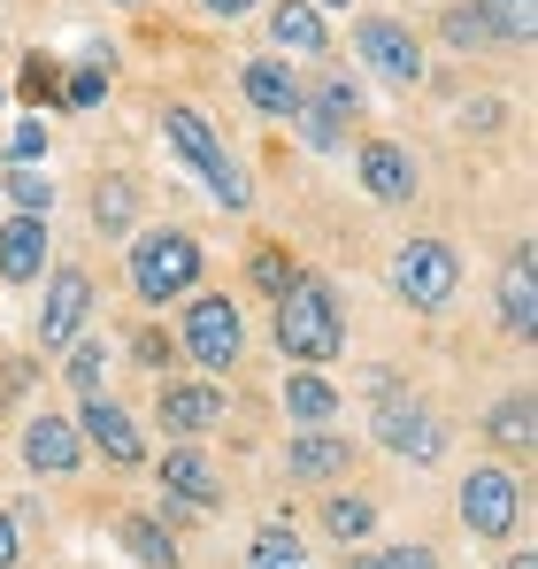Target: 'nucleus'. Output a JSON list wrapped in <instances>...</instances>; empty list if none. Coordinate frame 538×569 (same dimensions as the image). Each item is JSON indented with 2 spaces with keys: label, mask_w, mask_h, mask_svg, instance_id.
<instances>
[{
  "label": "nucleus",
  "mask_w": 538,
  "mask_h": 569,
  "mask_svg": "<svg viewBox=\"0 0 538 569\" xmlns=\"http://www.w3.org/2000/svg\"><path fill=\"white\" fill-rule=\"evenodd\" d=\"M485 431H492V447H508V455H531V392H508V400L485 416Z\"/></svg>",
  "instance_id": "nucleus-22"
},
{
  "label": "nucleus",
  "mask_w": 538,
  "mask_h": 569,
  "mask_svg": "<svg viewBox=\"0 0 538 569\" xmlns=\"http://www.w3.org/2000/svg\"><path fill=\"white\" fill-rule=\"evenodd\" d=\"M70 100L92 108V100H100V70H78V78H70Z\"/></svg>",
  "instance_id": "nucleus-35"
},
{
  "label": "nucleus",
  "mask_w": 538,
  "mask_h": 569,
  "mask_svg": "<svg viewBox=\"0 0 538 569\" xmlns=\"http://www.w3.org/2000/svg\"><path fill=\"white\" fill-rule=\"evenodd\" d=\"M477 23H485V39H531L538 31V0H485Z\"/></svg>",
  "instance_id": "nucleus-23"
},
{
  "label": "nucleus",
  "mask_w": 538,
  "mask_h": 569,
  "mask_svg": "<svg viewBox=\"0 0 538 569\" xmlns=\"http://www.w3.org/2000/svg\"><path fill=\"white\" fill-rule=\"evenodd\" d=\"M0 569H16V516L0 508Z\"/></svg>",
  "instance_id": "nucleus-36"
},
{
  "label": "nucleus",
  "mask_w": 538,
  "mask_h": 569,
  "mask_svg": "<svg viewBox=\"0 0 538 569\" xmlns=\"http://www.w3.org/2000/svg\"><path fill=\"white\" fill-rule=\"evenodd\" d=\"M78 431H86V439L100 447V455H108V462H116V470H139V462H147V447H139V423H131L116 400H86V423H78Z\"/></svg>",
  "instance_id": "nucleus-12"
},
{
  "label": "nucleus",
  "mask_w": 538,
  "mask_h": 569,
  "mask_svg": "<svg viewBox=\"0 0 538 569\" xmlns=\"http://www.w3.org/2000/svg\"><path fill=\"white\" fill-rule=\"evenodd\" d=\"M269 39H277L285 54H323V47H331V31H323V16H316L308 0H285V8L269 16Z\"/></svg>",
  "instance_id": "nucleus-19"
},
{
  "label": "nucleus",
  "mask_w": 538,
  "mask_h": 569,
  "mask_svg": "<svg viewBox=\"0 0 538 569\" xmlns=\"http://www.w3.org/2000/svg\"><path fill=\"white\" fill-rule=\"evenodd\" d=\"M239 86H247V100H255V108H262V116H292V108H300V78H292V70H285V62H277V54H262V62H247V70H239Z\"/></svg>",
  "instance_id": "nucleus-16"
},
{
  "label": "nucleus",
  "mask_w": 538,
  "mask_h": 569,
  "mask_svg": "<svg viewBox=\"0 0 538 569\" xmlns=\"http://www.w3.org/2000/svg\"><path fill=\"white\" fill-rule=\"evenodd\" d=\"M323 531L347 539V547L369 539V531H377V500H369V492H331V500H323Z\"/></svg>",
  "instance_id": "nucleus-20"
},
{
  "label": "nucleus",
  "mask_w": 538,
  "mask_h": 569,
  "mask_svg": "<svg viewBox=\"0 0 538 569\" xmlns=\"http://www.w3.org/2000/svg\"><path fill=\"white\" fill-rule=\"evenodd\" d=\"M192 278H200V239L178 231V223H170V231H147V239L131 247V292H139V300L162 308V300H178Z\"/></svg>",
  "instance_id": "nucleus-3"
},
{
  "label": "nucleus",
  "mask_w": 538,
  "mask_h": 569,
  "mask_svg": "<svg viewBox=\"0 0 538 569\" xmlns=\"http://www.w3.org/2000/svg\"><path fill=\"white\" fill-rule=\"evenodd\" d=\"M100 378H108V347H70V385L86 392V400H100Z\"/></svg>",
  "instance_id": "nucleus-28"
},
{
  "label": "nucleus",
  "mask_w": 538,
  "mask_h": 569,
  "mask_svg": "<svg viewBox=\"0 0 538 569\" xmlns=\"http://www.w3.org/2000/svg\"><path fill=\"white\" fill-rule=\"evenodd\" d=\"M447 39H461V47H477V39H485V23H477V8H454Z\"/></svg>",
  "instance_id": "nucleus-34"
},
{
  "label": "nucleus",
  "mask_w": 538,
  "mask_h": 569,
  "mask_svg": "<svg viewBox=\"0 0 538 569\" xmlns=\"http://www.w3.org/2000/svg\"><path fill=\"white\" fill-rule=\"evenodd\" d=\"M47 270V223L39 216H16V223H0V278L23 284Z\"/></svg>",
  "instance_id": "nucleus-15"
},
{
  "label": "nucleus",
  "mask_w": 538,
  "mask_h": 569,
  "mask_svg": "<svg viewBox=\"0 0 538 569\" xmlns=\"http://www.w3.org/2000/svg\"><path fill=\"white\" fill-rule=\"evenodd\" d=\"M385 569H439V555L431 547H392V555H377Z\"/></svg>",
  "instance_id": "nucleus-33"
},
{
  "label": "nucleus",
  "mask_w": 538,
  "mask_h": 569,
  "mask_svg": "<svg viewBox=\"0 0 538 569\" xmlns=\"http://www.w3.org/2000/svg\"><path fill=\"white\" fill-rule=\"evenodd\" d=\"M162 139H170L185 162L200 170V186L216 192V208H231V216L247 208V170L223 154V139L208 131V116H192V108H170V116H162Z\"/></svg>",
  "instance_id": "nucleus-2"
},
{
  "label": "nucleus",
  "mask_w": 538,
  "mask_h": 569,
  "mask_svg": "<svg viewBox=\"0 0 538 569\" xmlns=\"http://www.w3.org/2000/svg\"><path fill=\"white\" fill-rule=\"evenodd\" d=\"M255 0H208V16H247Z\"/></svg>",
  "instance_id": "nucleus-37"
},
{
  "label": "nucleus",
  "mask_w": 538,
  "mask_h": 569,
  "mask_svg": "<svg viewBox=\"0 0 538 569\" xmlns=\"http://www.w3.org/2000/svg\"><path fill=\"white\" fill-rule=\"evenodd\" d=\"M162 485H170V516L178 508H216V477H208V462H200V447H170L162 455Z\"/></svg>",
  "instance_id": "nucleus-14"
},
{
  "label": "nucleus",
  "mask_w": 538,
  "mask_h": 569,
  "mask_svg": "<svg viewBox=\"0 0 538 569\" xmlns=\"http://www.w3.org/2000/svg\"><path fill=\"white\" fill-rule=\"evenodd\" d=\"M185 347H192V362L200 370H239V355H247V323H239V308L231 300H192L185 308Z\"/></svg>",
  "instance_id": "nucleus-6"
},
{
  "label": "nucleus",
  "mask_w": 538,
  "mask_h": 569,
  "mask_svg": "<svg viewBox=\"0 0 538 569\" xmlns=\"http://www.w3.org/2000/svg\"><path fill=\"white\" fill-rule=\"evenodd\" d=\"M500 316H508L516 339H531V331H538V262H531V247H516L508 270H500Z\"/></svg>",
  "instance_id": "nucleus-13"
},
{
  "label": "nucleus",
  "mask_w": 538,
  "mask_h": 569,
  "mask_svg": "<svg viewBox=\"0 0 538 569\" xmlns=\"http://www.w3.org/2000/svg\"><path fill=\"white\" fill-rule=\"evenodd\" d=\"M277 347H285L300 370H316V362H331V355L347 347L339 300H331V284H323V278H300L285 300H277Z\"/></svg>",
  "instance_id": "nucleus-1"
},
{
  "label": "nucleus",
  "mask_w": 538,
  "mask_h": 569,
  "mask_svg": "<svg viewBox=\"0 0 538 569\" xmlns=\"http://www.w3.org/2000/svg\"><path fill=\"white\" fill-rule=\"evenodd\" d=\"M331 408H339V392L316 378V370H292V378H285V416H292V423H323Z\"/></svg>",
  "instance_id": "nucleus-21"
},
{
  "label": "nucleus",
  "mask_w": 538,
  "mask_h": 569,
  "mask_svg": "<svg viewBox=\"0 0 538 569\" xmlns=\"http://www.w3.org/2000/svg\"><path fill=\"white\" fill-rule=\"evenodd\" d=\"M347 569H385V562H377V555H355V562H347Z\"/></svg>",
  "instance_id": "nucleus-38"
},
{
  "label": "nucleus",
  "mask_w": 538,
  "mask_h": 569,
  "mask_svg": "<svg viewBox=\"0 0 538 569\" xmlns=\"http://www.w3.org/2000/svg\"><path fill=\"white\" fill-rule=\"evenodd\" d=\"M123 547H131L147 569H178V539H170L162 523H147V516H131V523H123Z\"/></svg>",
  "instance_id": "nucleus-24"
},
{
  "label": "nucleus",
  "mask_w": 538,
  "mask_h": 569,
  "mask_svg": "<svg viewBox=\"0 0 538 569\" xmlns=\"http://www.w3.org/2000/svg\"><path fill=\"white\" fill-rule=\"evenodd\" d=\"M123 8H131V0H123Z\"/></svg>",
  "instance_id": "nucleus-40"
},
{
  "label": "nucleus",
  "mask_w": 538,
  "mask_h": 569,
  "mask_svg": "<svg viewBox=\"0 0 538 569\" xmlns=\"http://www.w3.org/2000/svg\"><path fill=\"white\" fill-rule=\"evenodd\" d=\"M86 316H92V284H86V270H54L47 300H39V339H47V347H78Z\"/></svg>",
  "instance_id": "nucleus-8"
},
{
  "label": "nucleus",
  "mask_w": 538,
  "mask_h": 569,
  "mask_svg": "<svg viewBox=\"0 0 538 569\" xmlns=\"http://www.w3.org/2000/svg\"><path fill=\"white\" fill-rule=\"evenodd\" d=\"M8 154H16V170H31V162L47 154V131H39V123H16V139H8Z\"/></svg>",
  "instance_id": "nucleus-31"
},
{
  "label": "nucleus",
  "mask_w": 538,
  "mask_h": 569,
  "mask_svg": "<svg viewBox=\"0 0 538 569\" xmlns=\"http://www.w3.org/2000/svg\"><path fill=\"white\" fill-rule=\"evenodd\" d=\"M516 516H524V492H516L508 470H469L461 477V523H469L477 539H508Z\"/></svg>",
  "instance_id": "nucleus-7"
},
{
  "label": "nucleus",
  "mask_w": 538,
  "mask_h": 569,
  "mask_svg": "<svg viewBox=\"0 0 538 569\" xmlns=\"http://www.w3.org/2000/svg\"><path fill=\"white\" fill-rule=\"evenodd\" d=\"M131 216H139V192L123 186V178H100V192H92V223H100V231H131Z\"/></svg>",
  "instance_id": "nucleus-25"
},
{
  "label": "nucleus",
  "mask_w": 538,
  "mask_h": 569,
  "mask_svg": "<svg viewBox=\"0 0 538 569\" xmlns=\"http://www.w3.org/2000/svg\"><path fill=\"white\" fill-rule=\"evenodd\" d=\"M361 192L377 208H408L416 200V162L392 147V139H361Z\"/></svg>",
  "instance_id": "nucleus-10"
},
{
  "label": "nucleus",
  "mask_w": 538,
  "mask_h": 569,
  "mask_svg": "<svg viewBox=\"0 0 538 569\" xmlns=\"http://www.w3.org/2000/svg\"><path fill=\"white\" fill-rule=\"evenodd\" d=\"M0 192H8L23 216H47V200H54V186H47L39 170H8V186H0Z\"/></svg>",
  "instance_id": "nucleus-30"
},
{
  "label": "nucleus",
  "mask_w": 538,
  "mask_h": 569,
  "mask_svg": "<svg viewBox=\"0 0 538 569\" xmlns=\"http://www.w3.org/2000/svg\"><path fill=\"white\" fill-rule=\"evenodd\" d=\"M247 562H255V569H308V555H300V539H292V531H262Z\"/></svg>",
  "instance_id": "nucleus-27"
},
{
  "label": "nucleus",
  "mask_w": 538,
  "mask_h": 569,
  "mask_svg": "<svg viewBox=\"0 0 538 569\" xmlns=\"http://www.w3.org/2000/svg\"><path fill=\"white\" fill-rule=\"evenodd\" d=\"M285 462H292V477H300V485H323V477H339L347 462H355V447H347V439H331V431H300Z\"/></svg>",
  "instance_id": "nucleus-18"
},
{
  "label": "nucleus",
  "mask_w": 538,
  "mask_h": 569,
  "mask_svg": "<svg viewBox=\"0 0 538 569\" xmlns=\"http://www.w3.org/2000/svg\"><path fill=\"white\" fill-rule=\"evenodd\" d=\"M292 116H300V139H308L316 154H331V147H339V116H331V108H316V100H300Z\"/></svg>",
  "instance_id": "nucleus-29"
},
{
  "label": "nucleus",
  "mask_w": 538,
  "mask_h": 569,
  "mask_svg": "<svg viewBox=\"0 0 538 569\" xmlns=\"http://www.w3.org/2000/svg\"><path fill=\"white\" fill-rule=\"evenodd\" d=\"M23 385H31V362H0V416L23 400Z\"/></svg>",
  "instance_id": "nucleus-32"
},
{
  "label": "nucleus",
  "mask_w": 538,
  "mask_h": 569,
  "mask_svg": "<svg viewBox=\"0 0 538 569\" xmlns=\"http://www.w3.org/2000/svg\"><path fill=\"white\" fill-rule=\"evenodd\" d=\"M508 569H538V562H531V555H516V562H508Z\"/></svg>",
  "instance_id": "nucleus-39"
},
{
  "label": "nucleus",
  "mask_w": 538,
  "mask_h": 569,
  "mask_svg": "<svg viewBox=\"0 0 538 569\" xmlns=\"http://www.w3.org/2000/svg\"><path fill=\"white\" fill-rule=\"evenodd\" d=\"M255 284H262L269 300H285V292L300 284V262H292L285 247H262V254H255Z\"/></svg>",
  "instance_id": "nucleus-26"
},
{
  "label": "nucleus",
  "mask_w": 538,
  "mask_h": 569,
  "mask_svg": "<svg viewBox=\"0 0 538 569\" xmlns=\"http://www.w3.org/2000/svg\"><path fill=\"white\" fill-rule=\"evenodd\" d=\"M216 416H223L216 385H162V423H170V439H192V431H208Z\"/></svg>",
  "instance_id": "nucleus-17"
},
{
  "label": "nucleus",
  "mask_w": 538,
  "mask_h": 569,
  "mask_svg": "<svg viewBox=\"0 0 538 569\" xmlns=\"http://www.w3.org/2000/svg\"><path fill=\"white\" fill-rule=\"evenodd\" d=\"M377 439H385L400 462H439V455H447V423L424 416V408H408V400H392V408L377 416Z\"/></svg>",
  "instance_id": "nucleus-9"
},
{
  "label": "nucleus",
  "mask_w": 538,
  "mask_h": 569,
  "mask_svg": "<svg viewBox=\"0 0 538 569\" xmlns=\"http://www.w3.org/2000/svg\"><path fill=\"white\" fill-rule=\"evenodd\" d=\"M454 278H461V262H454L447 239H408L400 262H392V292H400L408 308H447Z\"/></svg>",
  "instance_id": "nucleus-5"
},
{
  "label": "nucleus",
  "mask_w": 538,
  "mask_h": 569,
  "mask_svg": "<svg viewBox=\"0 0 538 569\" xmlns=\"http://www.w3.org/2000/svg\"><path fill=\"white\" fill-rule=\"evenodd\" d=\"M355 54H361V70L385 78V86H424V47H416V31L392 23V16H361Z\"/></svg>",
  "instance_id": "nucleus-4"
},
{
  "label": "nucleus",
  "mask_w": 538,
  "mask_h": 569,
  "mask_svg": "<svg viewBox=\"0 0 538 569\" xmlns=\"http://www.w3.org/2000/svg\"><path fill=\"white\" fill-rule=\"evenodd\" d=\"M23 462L39 477H70L78 462H86V447H78V423L70 416H39L31 431H23Z\"/></svg>",
  "instance_id": "nucleus-11"
}]
</instances>
